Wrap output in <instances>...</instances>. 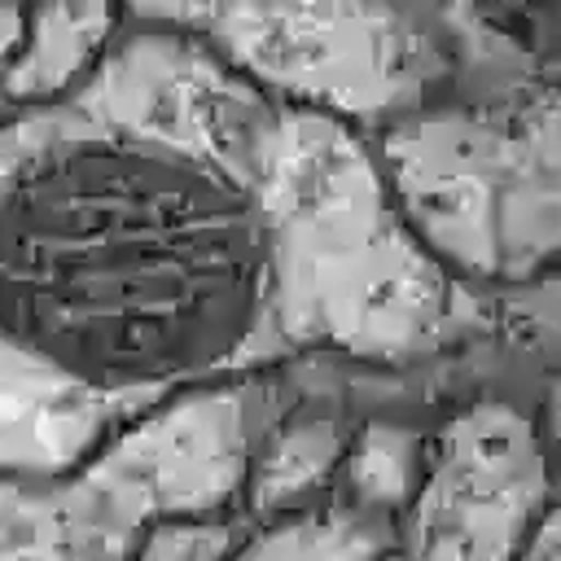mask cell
Listing matches in <instances>:
<instances>
[{
  "instance_id": "1",
  "label": "cell",
  "mask_w": 561,
  "mask_h": 561,
  "mask_svg": "<svg viewBox=\"0 0 561 561\" xmlns=\"http://www.w3.org/2000/svg\"><path fill=\"white\" fill-rule=\"evenodd\" d=\"M267 320L254 175L88 118L0 127V333L88 390L158 399Z\"/></svg>"
},
{
  "instance_id": "2",
  "label": "cell",
  "mask_w": 561,
  "mask_h": 561,
  "mask_svg": "<svg viewBox=\"0 0 561 561\" xmlns=\"http://www.w3.org/2000/svg\"><path fill=\"white\" fill-rule=\"evenodd\" d=\"M254 193L267 237V324L280 342L394 364L456 333L465 316L456 276L408 228L351 118L285 101Z\"/></svg>"
},
{
  "instance_id": "3",
  "label": "cell",
  "mask_w": 561,
  "mask_h": 561,
  "mask_svg": "<svg viewBox=\"0 0 561 561\" xmlns=\"http://www.w3.org/2000/svg\"><path fill=\"white\" fill-rule=\"evenodd\" d=\"M377 162L408 228L456 280L513 285L561 263V83L412 110L390 123Z\"/></svg>"
},
{
  "instance_id": "4",
  "label": "cell",
  "mask_w": 561,
  "mask_h": 561,
  "mask_svg": "<svg viewBox=\"0 0 561 561\" xmlns=\"http://www.w3.org/2000/svg\"><path fill=\"white\" fill-rule=\"evenodd\" d=\"M215 48L294 105L342 118L403 110L430 83V48L386 0H123Z\"/></svg>"
},
{
  "instance_id": "5",
  "label": "cell",
  "mask_w": 561,
  "mask_h": 561,
  "mask_svg": "<svg viewBox=\"0 0 561 561\" xmlns=\"http://www.w3.org/2000/svg\"><path fill=\"white\" fill-rule=\"evenodd\" d=\"M245 478V399L206 386L123 421L53 478V500L75 561H127L153 522L219 513Z\"/></svg>"
},
{
  "instance_id": "6",
  "label": "cell",
  "mask_w": 561,
  "mask_h": 561,
  "mask_svg": "<svg viewBox=\"0 0 561 561\" xmlns=\"http://www.w3.org/2000/svg\"><path fill=\"white\" fill-rule=\"evenodd\" d=\"M548 500L535 425L500 403H473L434 438L408 504V561H513Z\"/></svg>"
},
{
  "instance_id": "7",
  "label": "cell",
  "mask_w": 561,
  "mask_h": 561,
  "mask_svg": "<svg viewBox=\"0 0 561 561\" xmlns=\"http://www.w3.org/2000/svg\"><path fill=\"white\" fill-rule=\"evenodd\" d=\"M149 403L88 390L0 333V478H61Z\"/></svg>"
},
{
  "instance_id": "8",
  "label": "cell",
  "mask_w": 561,
  "mask_h": 561,
  "mask_svg": "<svg viewBox=\"0 0 561 561\" xmlns=\"http://www.w3.org/2000/svg\"><path fill=\"white\" fill-rule=\"evenodd\" d=\"M123 0H35L18 53L0 70V96L13 105H57L118 39Z\"/></svg>"
},
{
  "instance_id": "9",
  "label": "cell",
  "mask_w": 561,
  "mask_h": 561,
  "mask_svg": "<svg viewBox=\"0 0 561 561\" xmlns=\"http://www.w3.org/2000/svg\"><path fill=\"white\" fill-rule=\"evenodd\" d=\"M390 552V526L381 508L337 504L316 513H294L245 548L228 552V561H377Z\"/></svg>"
},
{
  "instance_id": "10",
  "label": "cell",
  "mask_w": 561,
  "mask_h": 561,
  "mask_svg": "<svg viewBox=\"0 0 561 561\" xmlns=\"http://www.w3.org/2000/svg\"><path fill=\"white\" fill-rule=\"evenodd\" d=\"M0 561H75L53 478H0Z\"/></svg>"
},
{
  "instance_id": "11",
  "label": "cell",
  "mask_w": 561,
  "mask_h": 561,
  "mask_svg": "<svg viewBox=\"0 0 561 561\" xmlns=\"http://www.w3.org/2000/svg\"><path fill=\"white\" fill-rule=\"evenodd\" d=\"M342 460V443L329 425H298L272 443V451L254 469V504L272 508L302 486L320 482L333 465Z\"/></svg>"
},
{
  "instance_id": "12",
  "label": "cell",
  "mask_w": 561,
  "mask_h": 561,
  "mask_svg": "<svg viewBox=\"0 0 561 561\" xmlns=\"http://www.w3.org/2000/svg\"><path fill=\"white\" fill-rule=\"evenodd\" d=\"M351 478L359 486V500L355 504L381 508V504L403 500L408 486H412V443L403 434L373 430L359 443V451L351 456Z\"/></svg>"
},
{
  "instance_id": "13",
  "label": "cell",
  "mask_w": 561,
  "mask_h": 561,
  "mask_svg": "<svg viewBox=\"0 0 561 561\" xmlns=\"http://www.w3.org/2000/svg\"><path fill=\"white\" fill-rule=\"evenodd\" d=\"M210 513L197 517H162L145 530L136 543L131 561H228L232 535L219 522H206Z\"/></svg>"
},
{
  "instance_id": "14",
  "label": "cell",
  "mask_w": 561,
  "mask_h": 561,
  "mask_svg": "<svg viewBox=\"0 0 561 561\" xmlns=\"http://www.w3.org/2000/svg\"><path fill=\"white\" fill-rule=\"evenodd\" d=\"M513 561H561V504L543 508Z\"/></svg>"
},
{
  "instance_id": "15",
  "label": "cell",
  "mask_w": 561,
  "mask_h": 561,
  "mask_svg": "<svg viewBox=\"0 0 561 561\" xmlns=\"http://www.w3.org/2000/svg\"><path fill=\"white\" fill-rule=\"evenodd\" d=\"M31 4H35V0H0V70H4V61L18 53V44H22Z\"/></svg>"
},
{
  "instance_id": "16",
  "label": "cell",
  "mask_w": 561,
  "mask_h": 561,
  "mask_svg": "<svg viewBox=\"0 0 561 561\" xmlns=\"http://www.w3.org/2000/svg\"><path fill=\"white\" fill-rule=\"evenodd\" d=\"M552 416H557V434H561V381H557V394H552Z\"/></svg>"
},
{
  "instance_id": "17",
  "label": "cell",
  "mask_w": 561,
  "mask_h": 561,
  "mask_svg": "<svg viewBox=\"0 0 561 561\" xmlns=\"http://www.w3.org/2000/svg\"><path fill=\"white\" fill-rule=\"evenodd\" d=\"M377 561H408L403 552H386V557H377Z\"/></svg>"
}]
</instances>
